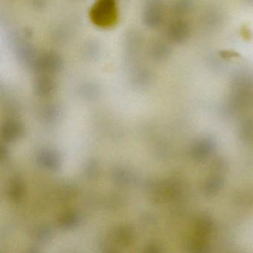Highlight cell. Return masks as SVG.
<instances>
[{
  "label": "cell",
  "mask_w": 253,
  "mask_h": 253,
  "mask_svg": "<svg viewBox=\"0 0 253 253\" xmlns=\"http://www.w3.org/2000/svg\"><path fill=\"white\" fill-rule=\"evenodd\" d=\"M91 18L100 27L115 24L118 18L116 0H98L91 9Z\"/></svg>",
  "instance_id": "obj_1"
}]
</instances>
